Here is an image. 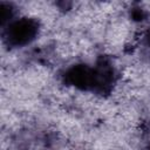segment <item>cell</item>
Segmentation results:
<instances>
[{"instance_id": "obj_1", "label": "cell", "mask_w": 150, "mask_h": 150, "mask_svg": "<svg viewBox=\"0 0 150 150\" xmlns=\"http://www.w3.org/2000/svg\"><path fill=\"white\" fill-rule=\"evenodd\" d=\"M64 80L67 83L80 89H104L112 80V70L105 63L95 68L87 64H76L66 71Z\"/></svg>"}, {"instance_id": "obj_3", "label": "cell", "mask_w": 150, "mask_h": 150, "mask_svg": "<svg viewBox=\"0 0 150 150\" xmlns=\"http://www.w3.org/2000/svg\"><path fill=\"white\" fill-rule=\"evenodd\" d=\"M13 14H14V9L11 4H7V2L0 4V21H1L2 26L8 25L9 22L13 21V19H12Z\"/></svg>"}, {"instance_id": "obj_2", "label": "cell", "mask_w": 150, "mask_h": 150, "mask_svg": "<svg viewBox=\"0 0 150 150\" xmlns=\"http://www.w3.org/2000/svg\"><path fill=\"white\" fill-rule=\"evenodd\" d=\"M39 30L40 25L35 19H15L7 25L5 30V40L12 47H23L36 39Z\"/></svg>"}, {"instance_id": "obj_5", "label": "cell", "mask_w": 150, "mask_h": 150, "mask_svg": "<svg viewBox=\"0 0 150 150\" xmlns=\"http://www.w3.org/2000/svg\"><path fill=\"white\" fill-rule=\"evenodd\" d=\"M149 150H150V149H149Z\"/></svg>"}, {"instance_id": "obj_4", "label": "cell", "mask_w": 150, "mask_h": 150, "mask_svg": "<svg viewBox=\"0 0 150 150\" xmlns=\"http://www.w3.org/2000/svg\"><path fill=\"white\" fill-rule=\"evenodd\" d=\"M146 40H148V42L150 43V30H149L148 34H146Z\"/></svg>"}]
</instances>
